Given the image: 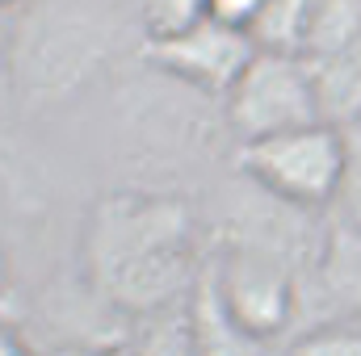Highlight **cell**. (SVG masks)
I'll return each instance as SVG.
<instances>
[{
  "label": "cell",
  "mask_w": 361,
  "mask_h": 356,
  "mask_svg": "<svg viewBox=\"0 0 361 356\" xmlns=\"http://www.w3.org/2000/svg\"><path fill=\"white\" fill-rule=\"evenodd\" d=\"M80 265L109 310L173 314L206 272V218L180 193L105 189L80 222Z\"/></svg>",
  "instance_id": "obj_1"
},
{
  "label": "cell",
  "mask_w": 361,
  "mask_h": 356,
  "mask_svg": "<svg viewBox=\"0 0 361 356\" xmlns=\"http://www.w3.org/2000/svg\"><path fill=\"white\" fill-rule=\"evenodd\" d=\"M143 0H17L4 4V89L25 122L80 101L135 46Z\"/></svg>",
  "instance_id": "obj_2"
},
{
  "label": "cell",
  "mask_w": 361,
  "mask_h": 356,
  "mask_svg": "<svg viewBox=\"0 0 361 356\" xmlns=\"http://www.w3.org/2000/svg\"><path fill=\"white\" fill-rule=\"evenodd\" d=\"M231 164H235V177L252 180L277 201L324 214L328 205H336L349 172V130L328 122L286 130L261 143L235 147Z\"/></svg>",
  "instance_id": "obj_3"
},
{
  "label": "cell",
  "mask_w": 361,
  "mask_h": 356,
  "mask_svg": "<svg viewBox=\"0 0 361 356\" xmlns=\"http://www.w3.org/2000/svg\"><path fill=\"white\" fill-rule=\"evenodd\" d=\"M206 276L227 314L257 340L277 344L302 323V281L273 256L248 248H206Z\"/></svg>",
  "instance_id": "obj_4"
},
{
  "label": "cell",
  "mask_w": 361,
  "mask_h": 356,
  "mask_svg": "<svg viewBox=\"0 0 361 356\" xmlns=\"http://www.w3.org/2000/svg\"><path fill=\"white\" fill-rule=\"evenodd\" d=\"M223 117L235 147L324 122L307 63L298 55H273V51H261L248 63L240 84L223 101Z\"/></svg>",
  "instance_id": "obj_5"
},
{
  "label": "cell",
  "mask_w": 361,
  "mask_h": 356,
  "mask_svg": "<svg viewBox=\"0 0 361 356\" xmlns=\"http://www.w3.org/2000/svg\"><path fill=\"white\" fill-rule=\"evenodd\" d=\"M139 55L156 72H164L169 80H177L189 92H202V96L223 105L227 92L240 84V76L248 72V63L261 51H257L248 30H235V25H223L214 17H202V21L177 30V34L147 38Z\"/></svg>",
  "instance_id": "obj_6"
},
{
  "label": "cell",
  "mask_w": 361,
  "mask_h": 356,
  "mask_svg": "<svg viewBox=\"0 0 361 356\" xmlns=\"http://www.w3.org/2000/svg\"><path fill=\"white\" fill-rule=\"evenodd\" d=\"M315 323H361V231L328 218L324 252L302 285V331Z\"/></svg>",
  "instance_id": "obj_7"
},
{
  "label": "cell",
  "mask_w": 361,
  "mask_h": 356,
  "mask_svg": "<svg viewBox=\"0 0 361 356\" xmlns=\"http://www.w3.org/2000/svg\"><path fill=\"white\" fill-rule=\"evenodd\" d=\"M189 331H193V356H277L269 340H257L227 314L206 272L189 298Z\"/></svg>",
  "instance_id": "obj_8"
},
{
  "label": "cell",
  "mask_w": 361,
  "mask_h": 356,
  "mask_svg": "<svg viewBox=\"0 0 361 356\" xmlns=\"http://www.w3.org/2000/svg\"><path fill=\"white\" fill-rule=\"evenodd\" d=\"M302 63L311 72L324 122L341 126V130L361 126V34L349 46L319 55V59H302Z\"/></svg>",
  "instance_id": "obj_9"
},
{
  "label": "cell",
  "mask_w": 361,
  "mask_h": 356,
  "mask_svg": "<svg viewBox=\"0 0 361 356\" xmlns=\"http://www.w3.org/2000/svg\"><path fill=\"white\" fill-rule=\"evenodd\" d=\"M311 8L315 0H269L265 13L252 21V42L257 51H273V55H298L307 25H311Z\"/></svg>",
  "instance_id": "obj_10"
},
{
  "label": "cell",
  "mask_w": 361,
  "mask_h": 356,
  "mask_svg": "<svg viewBox=\"0 0 361 356\" xmlns=\"http://www.w3.org/2000/svg\"><path fill=\"white\" fill-rule=\"evenodd\" d=\"M286 356H361V323H315L290 340Z\"/></svg>",
  "instance_id": "obj_11"
},
{
  "label": "cell",
  "mask_w": 361,
  "mask_h": 356,
  "mask_svg": "<svg viewBox=\"0 0 361 356\" xmlns=\"http://www.w3.org/2000/svg\"><path fill=\"white\" fill-rule=\"evenodd\" d=\"M206 13H210V0H143V30L147 38H164L202 21Z\"/></svg>",
  "instance_id": "obj_12"
},
{
  "label": "cell",
  "mask_w": 361,
  "mask_h": 356,
  "mask_svg": "<svg viewBox=\"0 0 361 356\" xmlns=\"http://www.w3.org/2000/svg\"><path fill=\"white\" fill-rule=\"evenodd\" d=\"M336 218L357 227L361 231V126L349 130V172H345V184H341V197H336Z\"/></svg>",
  "instance_id": "obj_13"
},
{
  "label": "cell",
  "mask_w": 361,
  "mask_h": 356,
  "mask_svg": "<svg viewBox=\"0 0 361 356\" xmlns=\"http://www.w3.org/2000/svg\"><path fill=\"white\" fill-rule=\"evenodd\" d=\"M265 4L269 0H210L206 17H214L223 25H235V30H252V21L265 13Z\"/></svg>",
  "instance_id": "obj_14"
},
{
  "label": "cell",
  "mask_w": 361,
  "mask_h": 356,
  "mask_svg": "<svg viewBox=\"0 0 361 356\" xmlns=\"http://www.w3.org/2000/svg\"><path fill=\"white\" fill-rule=\"evenodd\" d=\"M0 356H38V352L25 344V336H17V331L8 327V331L0 336Z\"/></svg>",
  "instance_id": "obj_15"
},
{
  "label": "cell",
  "mask_w": 361,
  "mask_h": 356,
  "mask_svg": "<svg viewBox=\"0 0 361 356\" xmlns=\"http://www.w3.org/2000/svg\"><path fill=\"white\" fill-rule=\"evenodd\" d=\"M4 4H17V0H4Z\"/></svg>",
  "instance_id": "obj_16"
}]
</instances>
